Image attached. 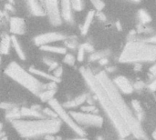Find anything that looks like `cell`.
<instances>
[{"mask_svg": "<svg viewBox=\"0 0 156 140\" xmlns=\"http://www.w3.org/2000/svg\"><path fill=\"white\" fill-rule=\"evenodd\" d=\"M95 77L99 83L101 85L103 89L105 90L107 96L112 102L113 106L128 126L131 135L135 137L137 139L146 140L147 137L146 134L141 125V122L136 118L133 110L128 107L126 102L124 101L123 97L121 95V92L113 84L112 80L109 77L105 71H101L95 74Z\"/></svg>", "mask_w": 156, "mask_h": 140, "instance_id": "1", "label": "cell"}, {"mask_svg": "<svg viewBox=\"0 0 156 140\" xmlns=\"http://www.w3.org/2000/svg\"><path fill=\"white\" fill-rule=\"evenodd\" d=\"M80 71L83 78L85 79L87 85L90 87V90L93 92L96 98L99 100L101 106L104 109V112L107 114L111 122L114 126L119 136L122 138H125L129 137L131 135V131L128 126L126 125V123L124 122V120L122 119V118L121 117V115L119 114V112L113 106L112 102L107 96L101 85L97 80L95 74H93V72L89 67H82L80 69Z\"/></svg>", "mask_w": 156, "mask_h": 140, "instance_id": "2", "label": "cell"}, {"mask_svg": "<svg viewBox=\"0 0 156 140\" xmlns=\"http://www.w3.org/2000/svg\"><path fill=\"white\" fill-rule=\"evenodd\" d=\"M18 135L26 139L32 138L57 134L61 128V121L54 118H43L34 120H15L11 122Z\"/></svg>", "mask_w": 156, "mask_h": 140, "instance_id": "3", "label": "cell"}, {"mask_svg": "<svg viewBox=\"0 0 156 140\" xmlns=\"http://www.w3.org/2000/svg\"><path fill=\"white\" fill-rule=\"evenodd\" d=\"M122 63H144L156 61V45L145 41L128 42L120 57Z\"/></svg>", "mask_w": 156, "mask_h": 140, "instance_id": "4", "label": "cell"}, {"mask_svg": "<svg viewBox=\"0 0 156 140\" xmlns=\"http://www.w3.org/2000/svg\"><path fill=\"white\" fill-rule=\"evenodd\" d=\"M5 73L15 82L36 96H38L44 90L45 84L40 82L34 75L24 69L16 62H11L5 69Z\"/></svg>", "mask_w": 156, "mask_h": 140, "instance_id": "5", "label": "cell"}, {"mask_svg": "<svg viewBox=\"0 0 156 140\" xmlns=\"http://www.w3.org/2000/svg\"><path fill=\"white\" fill-rule=\"evenodd\" d=\"M48 105L50 107L51 109H53L57 116L58 118H59L62 122H64L69 128H71L77 135H79L80 138H84L85 136V132L82 129L81 127H80L75 121L74 119L71 118L70 114L69 112H67L66 108H63V106L57 100V99H52L48 102Z\"/></svg>", "mask_w": 156, "mask_h": 140, "instance_id": "6", "label": "cell"}, {"mask_svg": "<svg viewBox=\"0 0 156 140\" xmlns=\"http://www.w3.org/2000/svg\"><path fill=\"white\" fill-rule=\"evenodd\" d=\"M71 118L74 119V121L80 127V126H86V127H96L101 128L103 124V118L97 115V114H90V113H85V112H77V111H71L69 112Z\"/></svg>", "mask_w": 156, "mask_h": 140, "instance_id": "7", "label": "cell"}, {"mask_svg": "<svg viewBox=\"0 0 156 140\" xmlns=\"http://www.w3.org/2000/svg\"><path fill=\"white\" fill-rule=\"evenodd\" d=\"M46 14L48 15V21L53 26H59L62 24V18L60 15V5L59 2L55 0L44 1L43 2Z\"/></svg>", "mask_w": 156, "mask_h": 140, "instance_id": "8", "label": "cell"}, {"mask_svg": "<svg viewBox=\"0 0 156 140\" xmlns=\"http://www.w3.org/2000/svg\"><path fill=\"white\" fill-rule=\"evenodd\" d=\"M64 34L60 32H48L44 34H40L34 37V43L36 46L41 47L44 46H48L50 43H55L58 41H64L67 39Z\"/></svg>", "mask_w": 156, "mask_h": 140, "instance_id": "9", "label": "cell"}, {"mask_svg": "<svg viewBox=\"0 0 156 140\" xmlns=\"http://www.w3.org/2000/svg\"><path fill=\"white\" fill-rule=\"evenodd\" d=\"M26 22L23 18L12 16L9 19V31L14 36H22L26 33Z\"/></svg>", "mask_w": 156, "mask_h": 140, "instance_id": "10", "label": "cell"}, {"mask_svg": "<svg viewBox=\"0 0 156 140\" xmlns=\"http://www.w3.org/2000/svg\"><path fill=\"white\" fill-rule=\"evenodd\" d=\"M112 82L115 85V87L118 88V90L123 94L129 95V94H132L134 90L132 83L129 81V79L127 77H125L123 76H119V77H115Z\"/></svg>", "mask_w": 156, "mask_h": 140, "instance_id": "11", "label": "cell"}, {"mask_svg": "<svg viewBox=\"0 0 156 140\" xmlns=\"http://www.w3.org/2000/svg\"><path fill=\"white\" fill-rule=\"evenodd\" d=\"M60 5V15L62 20L67 23H72L73 21V15H72V7L70 1L64 0L59 3Z\"/></svg>", "mask_w": 156, "mask_h": 140, "instance_id": "12", "label": "cell"}, {"mask_svg": "<svg viewBox=\"0 0 156 140\" xmlns=\"http://www.w3.org/2000/svg\"><path fill=\"white\" fill-rule=\"evenodd\" d=\"M27 5L29 12L34 16H43L46 15V10H45L44 5L41 2L35 1V0H29L27 2Z\"/></svg>", "mask_w": 156, "mask_h": 140, "instance_id": "13", "label": "cell"}, {"mask_svg": "<svg viewBox=\"0 0 156 140\" xmlns=\"http://www.w3.org/2000/svg\"><path fill=\"white\" fill-rule=\"evenodd\" d=\"M20 114L21 117L23 118H34L37 119H43V118H47L42 112L31 108H20Z\"/></svg>", "mask_w": 156, "mask_h": 140, "instance_id": "14", "label": "cell"}, {"mask_svg": "<svg viewBox=\"0 0 156 140\" xmlns=\"http://www.w3.org/2000/svg\"><path fill=\"white\" fill-rule=\"evenodd\" d=\"M88 99V95L87 94H81L78 97H76L73 99H70L64 103L62 106L64 108H75L80 106H81L83 103H85Z\"/></svg>", "mask_w": 156, "mask_h": 140, "instance_id": "15", "label": "cell"}, {"mask_svg": "<svg viewBox=\"0 0 156 140\" xmlns=\"http://www.w3.org/2000/svg\"><path fill=\"white\" fill-rule=\"evenodd\" d=\"M11 46V36L7 33H3L0 40V55H8Z\"/></svg>", "mask_w": 156, "mask_h": 140, "instance_id": "16", "label": "cell"}, {"mask_svg": "<svg viewBox=\"0 0 156 140\" xmlns=\"http://www.w3.org/2000/svg\"><path fill=\"white\" fill-rule=\"evenodd\" d=\"M29 73H31L32 75L34 76H37V77H43L47 80H49V82H55V83H59L60 82V79H58L56 78L52 74L50 73H47V72H44L40 69H37V68H35V67H30L29 70H28Z\"/></svg>", "mask_w": 156, "mask_h": 140, "instance_id": "17", "label": "cell"}, {"mask_svg": "<svg viewBox=\"0 0 156 140\" xmlns=\"http://www.w3.org/2000/svg\"><path fill=\"white\" fill-rule=\"evenodd\" d=\"M11 45L14 47V49H15L17 56L21 60H23V61L26 60V58H27L26 54H25V52H24V50H23V48L21 46V44H20L19 40L16 38V36H11Z\"/></svg>", "mask_w": 156, "mask_h": 140, "instance_id": "18", "label": "cell"}, {"mask_svg": "<svg viewBox=\"0 0 156 140\" xmlns=\"http://www.w3.org/2000/svg\"><path fill=\"white\" fill-rule=\"evenodd\" d=\"M95 15H96V13H95L94 10H90L87 14L86 18L84 20V23H83V25H82V26L80 28V32H81L82 35H86L88 33V31H89V29L90 27V25H91V23L93 21V18H94Z\"/></svg>", "mask_w": 156, "mask_h": 140, "instance_id": "19", "label": "cell"}, {"mask_svg": "<svg viewBox=\"0 0 156 140\" xmlns=\"http://www.w3.org/2000/svg\"><path fill=\"white\" fill-rule=\"evenodd\" d=\"M132 107H133V112L134 116L139 120V122H142V120L144 119V110L141 106V103L138 100H133Z\"/></svg>", "mask_w": 156, "mask_h": 140, "instance_id": "20", "label": "cell"}, {"mask_svg": "<svg viewBox=\"0 0 156 140\" xmlns=\"http://www.w3.org/2000/svg\"><path fill=\"white\" fill-rule=\"evenodd\" d=\"M41 50L49 52V53H54V54H59V55H66L67 54V48L63 46H44L40 47Z\"/></svg>", "mask_w": 156, "mask_h": 140, "instance_id": "21", "label": "cell"}, {"mask_svg": "<svg viewBox=\"0 0 156 140\" xmlns=\"http://www.w3.org/2000/svg\"><path fill=\"white\" fill-rule=\"evenodd\" d=\"M21 114H20V108L17 107H15L14 108L8 110L5 112V118L9 120L10 122L15 121V120H19L21 119Z\"/></svg>", "mask_w": 156, "mask_h": 140, "instance_id": "22", "label": "cell"}, {"mask_svg": "<svg viewBox=\"0 0 156 140\" xmlns=\"http://www.w3.org/2000/svg\"><path fill=\"white\" fill-rule=\"evenodd\" d=\"M57 92V89L54 90H43L37 97L42 102H49L50 100L54 99V96Z\"/></svg>", "mask_w": 156, "mask_h": 140, "instance_id": "23", "label": "cell"}, {"mask_svg": "<svg viewBox=\"0 0 156 140\" xmlns=\"http://www.w3.org/2000/svg\"><path fill=\"white\" fill-rule=\"evenodd\" d=\"M138 18L142 25H146V24L150 23L152 20L150 14L145 9H140L138 11Z\"/></svg>", "mask_w": 156, "mask_h": 140, "instance_id": "24", "label": "cell"}, {"mask_svg": "<svg viewBox=\"0 0 156 140\" xmlns=\"http://www.w3.org/2000/svg\"><path fill=\"white\" fill-rule=\"evenodd\" d=\"M108 54H109V52L108 51H105V50H103V51H94L90 56V61H99V60H101V58H104V57H107V56H108Z\"/></svg>", "mask_w": 156, "mask_h": 140, "instance_id": "25", "label": "cell"}, {"mask_svg": "<svg viewBox=\"0 0 156 140\" xmlns=\"http://www.w3.org/2000/svg\"><path fill=\"white\" fill-rule=\"evenodd\" d=\"M43 62L48 66V71H49V72H50V71H54V70L59 66L58 63L56 60H54V59H52V58H50V57H48V56L43 57Z\"/></svg>", "mask_w": 156, "mask_h": 140, "instance_id": "26", "label": "cell"}, {"mask_svg": "<svg viewBox=\"0 0 156 140\" xmlns=\"http://www.w3.org/2000/svg\"><path fill=\"white\" fill-rule=\"evenodd\" d=\"M71 3V7H72V10H75L77 12H80V11H82L83 8H84V2L81 1V0H75V1H70Z\"/></svg>", "mask_w": 156, "mask_h": 140, "instance_id": "27", "label": "cell"}, {"mask_svg": "<svg viewBox=\"0 0 156 140\" xmlns=\"http://www.w3.org/2000/svg\"><path fill=\"white\" fill-rule=\"evenodd\" d=\"M42 113H43V115H44L46 118L48 117V118H54V119H58V116H57L56 112H55L53 109H51V108H46L42 109Z\"/></svg>", "mask_w": 156, "mask_h": 140, "instance_id": "28", "label": "cell"}, {"mask_svg": "<svg viewBox=\"0 0 156 140\" xmlns=\"http://www.w3.org/2000/svg\"><path fill=\"white\" fill-rule=\"evenodd\" d=\"M63 62L69 66H74L76 62V58L72 54H66L63 58Z\"/></svg>", "mask_w": 156, "mask_h": 140, "instance_id": "29", "label": "cell"}, {"mask_svg": "<svg viewBox=\"0 0 156 140\" xmlns=\"http://www.w3.org/2000/svg\"><path fill=\"white\" fill-rule=\"evenodd\" d=\"M91 4H92L93 7H94L97 11H99V12H101V11L105 7V3L102 2V1H100V0L91 1Z\"/></svg>", "mask_w": 156, "mask_h": 140, "instance_id": "30", "label": "cell"}, {"mask_svg": "<svg viewBox=\"0 0 156 140\" xmlns=\"http://www.w3.org/2000/svg\"><path fill=\"white\" fill-rule=\"evenodd\" d=\"M66 46L70 48V49H74L77 46V40L74 37H67L66 39Z\"/></svg>", "mask_w": 156, "mask_h": 140, "instance_id": "31", "label": "cell"}, {"mask_svg": "<svg viewBox=\"0 0 156 140\" xmlns=\"http://www.w3.org/2000/svg\"><path fill=\"white\" fill-rule=\"evenodd\" d=\"M15 107H16L15 104H12V103H8V102H2L0 103V108L1 109H4L5 111H8L12 108H14Z\"/></svg>", "mask_w": 156, "mask_h": 140, "instance_id": "32", "label": "cell"}, {"mask_svg": "<svg viewBox=\"0 0 156 140\" xmlns=\"http://www.w3.org/2000/svg\"><path fill=\"white\" fill-rule=\"evenodd\" d=\"M81 110H82V112H85V113H90V114H94V113H96L98 110H97V108H96V107H94V106H88V107H82L81 108Z\"/></svg>", "mask_w": 156, "mask_h": 140, "instance_id": "33", "label": "cell"}, {"mask_svg": "<svg viewBox=\"0 0 156 140\" xmlns=\"http://www.w3.org/2000/svg\"><path fill=\"white\" fill-rule=\"evenodd\" d=\"M84 56H85V50L83 48L82 46H80L79 47V50H78V56H77V60L80 61V62H82L84 60Z\"/></svg>", "mask_w": 156, "mask_h": 140, "instance_id": "34", "label": "cell"}, {"mask_svg": "<svg viewBox=\"0 0 156 140\" xmlns=\"http://www.w3.org/2000/svg\"><path fill=\"white\" fill-rule=\"evenodd\" d=\"M62 73H63V67H62L61 66H58V67L53 71L52 75H53L56 78L60 79V77H61V76H62Z\"/></svg>", "mask_w": 156, "mask_h": 140, "instance_id": "35", "label": "cell"}, {"mask_svg": "<svg viewBox=\"0 0 156 140\" xmlns=\"http://www.w3.org/2000/svg\"><path fill=\"white\" fill-rule=\"evenodd\" d=\"M81 46H83V48H84L85 52H90L91 54L94 52V47H93L90 44H89V43H85V44H82Z\"/></svg>", "mask_w": 156, "mask_h": 140, "instance_id": "36", "label": "cell"}, {"mask_svg": "<svg viewBox=\"0 0 156 140\" xmlns=\"http://www.w3.org/2000/svg\"><path fill=\"white\" fill-rule=\"evenodd\" d=\"M144 83L143 81H137V82L133 85V88H134L135 90H141V89L144 88Z\"/></svg>", "mask_w": 156, "mask_h": 140, "instance_id": "37", "label": "cell"}, {"mask_svg": "<svg viewBox=\"0 0 156 140\" xmlns=\"http://www.w3.org/2000/svg\"><path fill=\"white\" fill-rule=\"evenodd\" d=\"M149 73H150V75H151L152 77H155L156 78V63L155 64H154V65L150 67Z\"/></svg>", "mask_w": 156, "mask_h": 140, "instance_id": "38", "label": "cell"}, {"mask_svg": "<svg viewBox=\"0 0 156 140\" xmlns=\"http://www.w3.org/2000/svg\"><path fill=\"white\" fill-rule=\"evenodd\" d=\"M149 89L151 91H156V78H154L149 85Z\"/></svg>", "mask_w": 156, "mask_h": 140, "instance_id": "39", "label": "cell"}, {"mask_svg": "<svg viewBox=\"0 0 156 140\" xmlns=\"http://www.w3.org/2000/svg\"><path fill=\"white\" fill-rule=\"evenodd\" d=\"M144 41H145L147 43H152V44H155L156 45V36H153L151 37H148L147 39H145Z\"/></svg>", "mask_w": 156, "mask_h": 140, "instance_id": "40", "label": "cell"}, {"mask_svg": "<svg viewBox=\"0 0 156 140\" xmlns=\"http://www.w3.org/2000/svg\"><path fill=\"white\" fill-rule=\"evenodd\" d=\"M108 63H109V60L107 57H104V58H101V60H99V64L101 66H106Z\"/></svg>", "mask_w": 156, "mask_h": 140, "instance_id": "41", "label": "cell"}, {"mask_svg": "<svg viewBox=\"0 0 156 140\" xmlns=\"http://www.w3.org/2000/svg\"><path fill=\"white\" fill-rule=\"evenodd\" d=\"M97 16L99 17V19L100 20H101V21H105L106 20V16L104 15V14L103 13H101V12H99L98 14H97Z\"/></svg>", "mask_w": 156, "mask_h": 140, "instance_id": "42", "label": "cell"}, {"mask_svg": "<svg viewBox=\"0 0 156 140\" xmlns=\"http://www.w3.org/2000/svg\"><path fill=\"white\" fill-rule=\"evenodd\" d=\"M5 13L0 9V24L3 22V20H4V18H5Z\"/></svg>", "mask_w": 156, "mask_h": 140, "instance_id": "43", "label": "cell"}, {"mask_svg": "<svg viewBox=\"0 0 156 140\" xmlns=\"http://www.w3.org/2000/svg\"><path fill=\"white\" fill-rule=\"evenodd\" d=\"M5 9L6 10H10V11H14V8H13V5H11L10 4H6L5 5Z\"/></svg>", "mask_w": 156, "mask_h": 140, "instance_id": "44", "label": "cell"}, {"mask_svg": "<svg viewBox=\"0 0 156 140\" xmlns=\"http://www.w3.org/2000/svg\"><path fill=\"white\" fill-rule=\"evenodd\" d=\"M116 26H117V29H118L119 31H122V25H121V22L117 21V22H116Z\"/></svg>", "mask_w": 156, "mask_h": 140, "instance_id": "45", "label": "cell"}, {"mask_svg": "<svg viewBox=\"0 0 156 140\" xmlns=\"http://www.w3.org/2000/svg\"><path fill=\"white\" fill-rule=\"evenodd\" d=\"M69 140H88L85 138H74V139H69Z\"/></svg>", "mask_w": 156, "mask_h": 140, "instance_id": "46", "label": "cell"}, {"mask_svg": "<svg viewBox=\"0 0 156 140\" xmlns=\"http://www.w3.org/2000/svg\"><path fill=\"white\" fill-rule=\"evenodd\" d=\"M153 138H154V139L156 140V131H154V132L153 133Z\"/></svg>", "mask_w": 156, "mask_h": 140, "instance_id": "47", "label": "cell"}, {"mask_svg": "<svg viewBox=\"0 0 156 140\" xmlns=\"http://www.w3.org/2000/svg\"><path fill=\"white\" fill-rule=\"evenodd\" d=\"M2 129H3V125H2V123H0V135L2 133Z\"/></svg>", "mask_w": 156, "mask_h": 140, "instance_id": "48", "label": "cell"}, {"mask_svg": "<svg viewBox=\"0 0 156 140\" xmlns=\"http://www.w3.org/2000/svg\"><path fill=\"white\" fill-rule=\"evenodd\" d=\"M0 140H8V138H7V137H2Z\"/></svg>", "mask_w": 156, "mask_h": 140, "instance_id": "49", "label": "cell"}, {"mask_svg": "<svg viewBox=\"0 0 156 140\" xmlns=\"http://www.w3.org/2000/svg\"><path fill=\"white\" fill-rule=\"evenodd\" d=\"M0 71H1V57H0Z\"/></svg>", "mask_w": 156, "mask_h": 140, "instance_id": "50", "label": "cell"}, {"mask_svg": "<svg viewBox=\"0 0 156 140\" xmlns=\"http://www.w3.org/2000/svg\"><path fill=\"white\" fill-rule=\"evenodd\" d=\"M118 140H126L125 138H120V139H118Z\"/></svg>", "mask_w": 156, "mask_h": 140, "instance_id": "51", "label": "cell"}, {"mask_svg": "<svg viewBox=\"0 0 156 140\" xmlns=\"http://www.w3.org/2000/svg\"><path fill=\"white\" fill-rule=\"evenodd\" d=\"M98 140H101V138H98Z\"/></svg>", "mask_w": 156, "mask_h": 140, "instance_id": "52", "label": "cell"}, {"mask_svg": "<svg viewBox=\"0 0 156 140\" xmlns=\"http://www.w3.org/2000/svg\"><path fill=\"white\" fill-rule=\"evenodd\" d=\"M155 131H156V129H155Z\"/></svg>", "mask_w": 156, "mask_h": 140, "instance_id": "53", "label": "cell"}]
</instances>
